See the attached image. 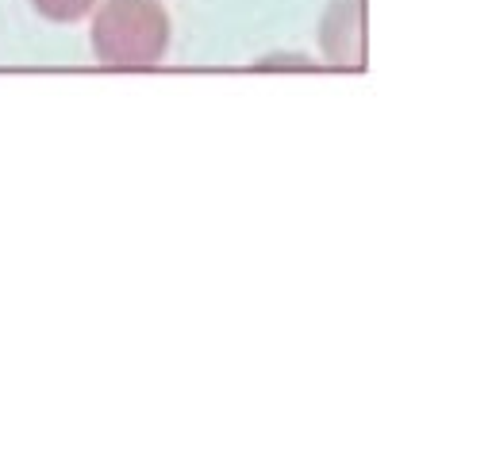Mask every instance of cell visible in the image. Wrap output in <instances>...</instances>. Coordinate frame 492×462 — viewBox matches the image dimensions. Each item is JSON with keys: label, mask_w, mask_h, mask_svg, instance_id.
I'll return each mask as SVG.
<instances>
[{"label": "cell", "mask_w": 492, "mask_h": 462, "mask_svg": "<svg viewBox=\"0 0 492 462\" xmlns=\"http://www.w3.org/2000/svg\"><path fill=\"white\" fill-rule=\"evenodd\" d=\"M170 51L162 0H104L92 8V54L104 69H155Z\"/></svg>", "instance_id": "1"}, {"label": "cell", "mask_w": 492, "mask_h": 462, "mask_svg": "<svg viewBox=\"0 0 492 462\" xmlns=\"http://www.w3.org/2000/svg\"><path fill=\"white\" fill-rule=\"evenodd\" d=\"M320 46L335 69H366V8L361 0H331L320 20Z\"/></svg>", "instance_id": "2"}, {"label": "cell", "mask_w": 492, "mask_h": 462, "mask_svg": "<svg viewBox=\"0 0 492 462\" xmlns=\"http://www.w3.org/2000/svg\"><path fill=\"white\" fill-rule=\"evenodd\" d=\"M97 4L100 0H31V8L51 23H77V20L92 16Z\"/></svg>", "instance_id": "3"}, {"label": "cell", "mask_w": 492, "mask_h": 462, "mask_svg": "<svg viewBox=\"0 0 492 462\" xmlns=\"http://www.w3.org/2000/svg\"><path fill=\"white\" fill-rule=\"evenodd\" d=\"M258 69H315V62L304 54H277V58H262Z\"/></svg>", "instance_id": "4"}]
</instances>
